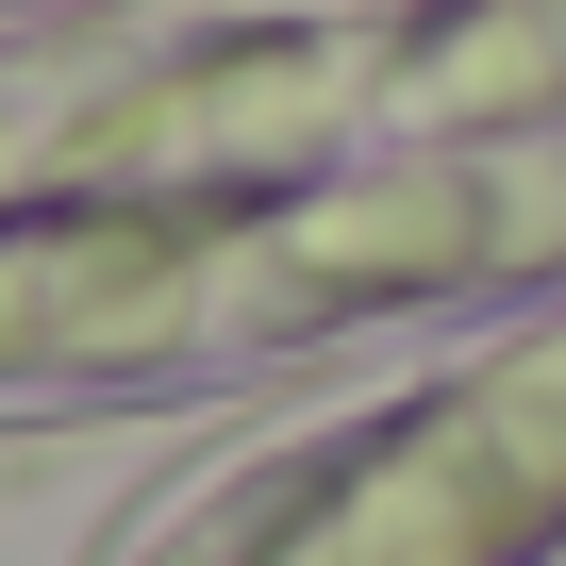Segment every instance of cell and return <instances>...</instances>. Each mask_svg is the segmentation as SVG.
Wrapping results in <instances>:
<instances>
[{
    "label": "cell",
    "instance_id": "6da1fadb",
    "mask_svg": "<svg viewBox=\"0 0 566 566\" xmlns=\"http://www.w3.org/2000/svg\"><path fill=\"white\" fill-rule=\"evenodd\" d=\"M566 266V0H266L0 67V417Z\"/></svg>",
    "mask_w": 566,
    "mask_h": 566
}]
</instances>
